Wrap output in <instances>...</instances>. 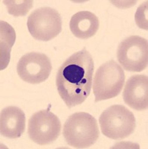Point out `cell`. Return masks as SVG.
Listing matches in <instances>:
<instances>
[{"label":"cell","instance_id":"cell-1","mask_svg":"<svg viewBox=\"0 0 148 149\" xmlns=\"http://www.w3.org/2000/svg\"><path fill=\"white\" fill-rule=\"evenodd\" d=\"M94 70V60L85 48L70 56L59 67L57 90L69 108L82 104L90 95Z\"/></svg>","mask_w":148,"mask_h":149},{"label":"cell","instance_id":"cell-2","mask_svg":"<svg viewBox=\"0 0 148 149\" xmlns=\"http://www.w3.org/2000/svg\"><path fill=\"white\" fill-rule=\"evenodd\" d=\"M63 135L67 143L73 148H89L97 142L100 136L97 120L85 112L75 113L65 122Z\"/></svg>","mask_w":148,"mask_h":149},{"label":"cell","instance_id":"cell-3","mask_svg":"<svg viewBox=\"0 0 148 149\" xmlns=\"http://www.w3.org/2000/svg\"><path fill=\"white\" fill-rule=\"evenodd\" d=\"M125 82V73L113 60L101 65L94 78L93 91L95 102L118 96Z\"/></svg>","mask_w":148,"mask_h":149},{"label":"cell","instance_id":"cell-4","mask_svg":"<svg viewBox=\"0 0 148 149\" xmlns=\"http://www.w3.org/2000/svg\"><path fill=\"white\" fill-rule=\"evenodd\" d=\"M99 122L102 134L114 140L128 137L135 129L134 114L123 105H112L104 110Z\"/></svg>","mask_w":148,"mask_h":149},{"label":"cell","instance_id":"cell-5","mask_svg":"<svg viewBox=\"0 0 148 149\" xmlns=\"http://www.w3.org/2000/svg\"><path fill=\"white\" fill-rule=\"evenodd\" d=\"M117 58L120 64L126 71H143L148 64L147 40L136 35L127 37L118 46Z\"/></svg>","mask_w":148,"mask_h":149},{"label":"cell","instance_id":"cell-6","mask_svg":"<svg viewBox=\"0 0 148 149\" xmlns=\"http://www.w3.org/2000/svg\"><path fill=\"white\" fill-rule=\"evenodd\" d=\"M27 27L35 40L49 41L61 33L62 20L56 10L49 7L40 8L29 16Z\"/></svg>","mask_w":148,"mask_h":149},{"label":"cell","instance_id":"cell-7","mask_svg":"<svg viewBox=\"0 0 148 149\" xmlns=\"http://www.w3.org/2000/svg\"><path fill=\"white\" fill-rule=\"evenodd\" d=\"M61 125L58 116L53 113L40 110L30 117L28 134L33 142L44 146L56 140L61 134Z\"/></svg>","mask_w":148,"mask_h":149},{"label":"cell","instance_id":"cell-8","mask_svg":"<svg viewBox=\"0 0 148 149\" xmlns=\"http://www.w3.org/2000/svg\"><path fill=\"white\" fill-rule=\"evenodd\" d=\"M17 70L22 81L38 84L49 78L52 71V63L45 54L33 52L24 54L20 59Z\"/></svg>","mask_w":148,"mask_h":149},{"label":"cell","instance_id":"cell-9","mask_svg":"<svg viewBox=\"0 0 148 149\" xmlns=\"http://www.w3.org/2000/svg\"><path fill=\"white\" fill-rule=\"evenodd\" d=\"M125 103L135 110L148 107V78L145 74H135L128 79L123 93Z\"/></svg>","mask_w":148,"mask_h":149},{"label":"cell","instance_id":"cell-10","mask_svg":"<svg viewBox=\"0 0 148 149\" xmlns=\"http://www.w3.org/2000/svg\"><path fill=\"white\" fill-rule=\"evenodd\" d=\"M26 128V116L20 108L10 106L3 109L0 116V131L9 139L20 137Z\"/></svg>","mask_w":148,"mask_h":149},{"label":"cell","instance_id":"cell-11","mask_svg":"<svg viewBox=\"0 0 148 149\" xmlns=\"http://www.w3.org/2000/svg\"><path fill=\"white\" fill-rule=\"evenodd\" d=\"M100 27L98 18L92 12L82 10L73 15L70 29L75 37L80 39H88L96 34Z\"/></svg>","mask_w":148,"mask_h":149},{"label":"cell","instance_id":"cell-12","mask_svg":"<svg viewBox=\"0 0 148 149\" xmlns=\"http://www.w3.org/2000/svg\"><path fill=\"white\" fill-rule=\"evenodd\" d=\"M1 66L0 70H3L10 62L11 50L16 39L14 29L5 21H1Z\"/></svg>","mask_w":148,"mask_h":149},{"label":"cell","instance_id":"cell-13","mask_svg":"<svg viewBox=\"0 0 148 149\" xmlns=\"http://www.w3.org/2000/svg\"><path fill=\"white\" fill-rule=\"evenodd\" d=\"M3 3L7 6L8 11L10 14L14 17H20V16H26L33 6L32 1H10V0H5Z\"/></svg>","mask_w":148,"mask_h":149},{"label":"cell","instance_id":"cell-14","mask_svg":"<svg viewBox=\"0 0 148 149\" xmlns=\"http://www.w3.org/2000/svg\"><path fill=\"white\" fill-rule=\"evenodd\" d=\"M147 2H144L138 8L136 15H135V20H136L137 25L140 28L147 30Z\"/></svg>","mask_w":148,"mask_h":149}]
</instances>
